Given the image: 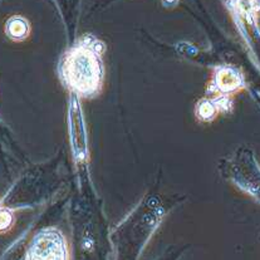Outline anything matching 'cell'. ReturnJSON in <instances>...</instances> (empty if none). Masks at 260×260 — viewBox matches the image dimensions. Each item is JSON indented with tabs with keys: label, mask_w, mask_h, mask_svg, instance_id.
<instances>
[{
	"label": "cell",
	"mask_w": 260,
	"mask_h": 260,
	"mask_svg": "<svg viewBox=\"0 0 260 260\" xmlns=\"http://www.w3.org/2000/svg\"><path fill=\"white\" fill-rule=\"evenodd\" d=\"M102 44L95 39L72 48L60 64V76L70 89L81 97H93L102 87Z\"/></svg>",
	"instance_id": "6da1fadb"
},
{
	"label": "cell",
	"mask_w": 260,
	"mask_h": 260,
	"mask_svg": "<svg viewBox=\"0 0 260 260\" xmlns=\"http://www.w3.org/2000/svg\"><path fill=\"white\" fill-rule=\"evenodd\" d=\"M28 255L29 260H70L67 241L55 228H47L34 237Z\"/></svg>",
	"instance_id": "7a4b0ae2"
},
{
	"label": "cell",
	"mask_w": 260,
	"mask_h": 260,
	"mask_svg": "<svg viewBox=\"0 0 260 260\" xmlns=\"http://www.w3.org/2000/svg\"><path fill=\"white\" fill-rule=\"evenodd\" d=\"M243 76L232 67H219L214 72L210 83V92L219 95H228L243 88Z\"/></svg>",
	"instance_id": "3957f363"
},
{
	"label": "cell",
	"mask_w": 260,
	"mask_h": 260,
	"mask_svg": "<svg viewBox=\"0 0 260 260\" xmlns=\"http://www.w3.org/2000/svg\"><path fill=\"white\" fill-rule=\"evenodd\" d=\"M226 103H230V100L226 95H219L216 100L200 101L196 106V116L201 121H213L220 111L229 108Z\"/></svg>",
	"instance_id": "277c9868"
},
{
	"label": "cell",
	"mask_w": 260,
	"mask_h": 260,
	"mask_svg": "<svg viewBox=\"0 0 260 260\" xmlns=\"http://www.w3.org/2000/svg\"><path fill=\"white\" fill-rule=\"evenodd\" d=\"M5 33L10 39L15 42L24 41L30 33L28 20L22 17H13L5 24Z\"/></svg>",
	"instance_id": "5b68a950"
},
{
	"label": "cell",
	"mask_w": 260,
	"mask_h": 260,
	"mask_svg": "<svg viewBox=\"0 0 260 260\" xmlns=\"http://www.w3.org/2000/svg\"><path fill=\"white\" fill-rule=\"evenodd\" d=\"M14 222V216L9 209H5L0 206V233H5L12 228Z\"/></svg>",
	"instance_id": "8992f818"
}]
</instances>
